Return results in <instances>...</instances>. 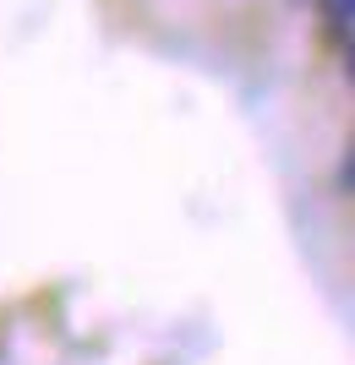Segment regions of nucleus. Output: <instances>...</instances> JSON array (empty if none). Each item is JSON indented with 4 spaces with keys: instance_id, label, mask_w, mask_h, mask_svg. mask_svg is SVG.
Returning a JSON list of instances; mask_svg holds the SVG:
<instances>
[{
    "instance_id": "1",
    "label": "nucleus",
    "mask_w": 355,
    "mask_h": 365,
    "mask_svg": "<svg viewBox=\"0 0 355 365\" xmlns=\"http://www.w3.org/2000/svg\"><path fill=\"white\" fill-rule=\"evenodd\" d=\"M323 11H328V28L334 33L355 28V0H323Z\"/></svg>"
},
{
    "instance_id": "2",
    "label": "nucleus",
    "mask_w": 355,
    "mask_h": 365,
    "mask_svg": "<svg viewBox=\"0 0 355 365\" xmlns=\"http://www.w3.org/2000/svg\"><path fill=\"white\" fill-rule=\"evenodd\" d=\"M339 185H344V191H355V148H350V158L339 164Z\"/></svg>"
},
{
    "instance_id": "3",
    "label": "nucleus",
    "mask_w": 355,
    "mask_h": 365,
    "mask_svg": "<svg viewBox=\"0 0 355 365\" xmlns=\"http://www.w3.org/2000/svg\"><path fill=\"white\" fill-rule=\"evenodd\" d=\"M344 71H350V82H355V44H350V61H344Z\"/></svg>"
}]
</instances>
